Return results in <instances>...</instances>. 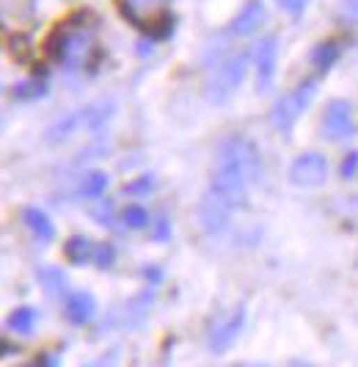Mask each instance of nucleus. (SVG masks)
I'll return each instance as SVG.
<instances>
[{"instance_id": "11", "label": "nucleus", "mask_w": 358, "mask_h": 367, "mask_svg": "<svg viewBox=\"0 0 358 367\" xmlns=\"http://www.w3.org/2000/svg\"><path fill=\"white\" fill-rule=\"evenodd\" d=\"M97 315V301L88 290H74L67 298V320L74 326H86Z\"/></svg>"}, {"instance_id": "3", "label": "nucleus", "mask_w": 358, "mask_h": 367, "mask_svg": "<svg viewBox=\"0 0 358 367\" xmlns=\"http://www.w3.org/2000/svg\"><path fill=\"white\" fill-rule=\"evenodd\" d=\"M111 102H105V105H88V108H83V111H72L70 116H64L61 122H56L50 130H47V141L50 144H64V141H70L74 133H80V130H97V127H102V122L111 116Z\"/></svg>"}, {"instance_id": "27", "label": "nucleus", "mask_w": 358, "mask_h": 367, "mask_svg": "<svg viewBox=\"0 0 358 367\" xmlns=\"http://www.w3.org/2000/svg\"><path fill=\"white\" fill-rule=\"evenodd\" d=\"M284 367H314V365H309V362H300V359H292V362H286Z\"/></svg>"}, {"instance_id": "22", "label": "nucleus", "mask_w": 358, "mask_h": 367, "mask_svg": "<svg viewBox=\"0 0 358 367\" xmlns=\"http://www.w3.org/2000/svg\"><path fill=\"white\" fill-rule=\"evenodd\" d=\"M356 171H358V152H348L345 160H342V166H339V174L345 180H350V177H356Z\"/></svg>"}, {"instance_id": "1", "label": "nucleus", "mask_w": 358, "mask_h": 367, "mask_svg": "<svg viewBox=\"0 0 358 367\" xmlns=\"http://www.w3.org/2000/svg\"><path fill=\"white\" fill-rule=\"evenodd\" d=\"M259 177H262V155L248 136L231 133L218 144L210 188L220 191L226 199L243 208L251 185H257Z\"/></svg>"}, {"instance_id": "25", "label": "nucleus", "mask_w": 358, "mask_h": 367, "mask_svg": "<svg viewBox=\"0 0 358 367\" xmlns=\"http://www.w3.org/2000/svg\"><path fill=\"white\" fill-rule=\"evenodd\" d=\"M168 232H171V224H168V219H160V221H157L154 237H157V240H163V237H168Z\"/></svg>"}, {"instance_id": "16", "label": "nucleus", "mask_w": 358, "mask_h": 367, "mask_svg": "<svg viewBox=\"0 0 358 367\" xmlns=\"http://www.w3.org/2000/svg\"><path fill=\"white\" fill-rule=\"evenodd\" d=\"M105 188H108V174L105 171H88V174H83V180L77 185V196L97 199L105 194Z\"/></svg>"}, {"instance_id": "8", "label": "nucleus", "mask_w": 358, "mask_h": 367, "mask_svg": "<svg viewBox=\"0 0 358 367\" xmlns=\"http://www.w3.org/2000/svg\"><path fill=\"white\" fill-rule=\"evenodd\" d=\"M88 50H91V33L83 31V28H77V31H70V33H64L58 39V47L53 53H56V58L61 64L77 67V64H83V58H86Z\"/></svg>"}, {"instance_id": "26", "label": "nucleus", "mask_w": 358, "mask_h": 367, "mask_svg": "<svg viewBox=\"0 0 358 367\" xmlns=\"http://www.w3.org/2000/svg\"><path fill=\"white\" fill-rule=\"evenodd\" d=\"M146 188H152V180H146V177H143L141 182H136V185H127L130 194H133V191H146Z\"/></svg>"}, {"instance_id": "18", "label": "nucleus", "mask_w": 358, "mask_h": 367, "mask_svg": "<svg viewBox=\"0 0 358 367\" xmlns=\"http://www.w3.org/2000/svg\"><path fill=\"white\" fill-rule=\"evenodd\" d=\"M336 58H339V47H336L334 42H323V45H317V47L311 50V61H314V67H320V70H328Z\"/></svg>"}, {"instance_id": "14", "label": "nucleus", "mask_w": 358, "mask_h": 367, "mask_svg": "<svg viewBox=\"0 0 358 367\" xmlns=\"http://www.w3.org/2000/svg\"><path fill=\"white\" fill-rule=\"evenodd\" d=\"M39 282H42V288L53 295V298H64V295H67V288H70L67 274H64L58 265L39 268Z\"/></svg>"}, {"instance_id": "9", "label": "nucleus", "mask_w": 358, "mask_h": 367, "mask_svg": "<svg viewBox=\"0 0 358 367\" xmlns=\"http://www.w3.org/2000/svg\"><path fill=\"white\" fill-rule=\"evenodd\" d=\"M243 323H245V306H237L226 320H220L218 326H213V331H210V351L213 354L229 351V345L240 337Z\"/></svg>"}, {"instance_id": "10", "label": "nucleus", "mask_w": 358, "mask_h": 367, "mask_svg": "<svg viewBox=\"0 0 358 367\" xmlns=\"http://www.w3.org/2000/svg\"><path fill=\"white\" fill-rule=\"evenodd\" d=\"M254 61H257V75H259V88H268L276 72V61H279V39L276 36L259 39V45L254 47Z\"/></svg>"}, {"instance_id": "23", "label": "nucleus", "mask_w": 358, "mask_h": 367, "mask_svg": "<svg viewBox=\"0 0 358 367\" xmlns=\"http://www.w3.org/2000/svg\"><path fill=\"white\" fill-rule=\"evenodd\" d=\"M342 14L348 17V19H353V22H358V0H342Z\"/></svg>"}, {"instance_id": "5", "label": "nucleus", "mask_w": 358, "mask_h": 367, "mask_svg": "<svg viewBox=\"0 0 358 367\" xmlns=\"http://www.w3.org/2000/svg\"><path fill=\"white\" fill-rule=\"evenodd\" d=\"M323 136L328 141H345L356 136V114L353 102L348 100H331L323 114Z\"/></svg>"}, {"instance_id": "19", "label": "nucleus", "mask_w": 358, "mask_h": 367, "mask_svg": "<svg viewBox=\"0 0 358 367\" xmlns=\"http://www.w3.org/2000/svg\"><path fill=\"white\" fill-rule=\"evenodd\" d=\"M11 94H14V100H33V97H44L47 86L42 80H25V83H17Z\"/></svg>"}, {"instance_id": "21", "label": "nucleus", "mask_w": 358, "mask_h": 367, "mask_svg": "<svg viewBox=\"0 0 358 367\" xmlns=\"http://www.w3.org/2000/svg\"><path fill=\"white\" fill-rule=\"evenodd\" d=\"M113 260H116V251H113L111 243H99V246L94 249V263H97V268H111Z\"/></svg>"}, {"instance_id": "2", "label": "nucleus", "mask_w": 358, "mask_h": 367, "mask_svg": "<svg viewBox=\"0 0 358 367\" xmlns=\"http://www.w3.org/2000/svg\"><path fill=\"white\" fill-rule=\"evenodd\" d=\"M245 72H248V53H229V56L220 58L213 70H210V75H207L204 97H207L213 105H223V102L237 91V86L243 83Z\"/></svg>"}, {"instance_id": "15", "label": "nucleus", "mask_w": 358, "mask_h": 367, "mask_svg": "<svg viewBox=\"0 0 358 367\" xmlns=\"http://www.w3.org/2000/svg\"><path fill=\"white\" fill-rule=\"evenodd\" d=\"M94 243L86 237V235H74L70 237V243L64 246V251H67V260L74 263V265H86L88 260H94Z\"/></svg>"}, {"instance_id": "6", "label": "nucleus", "mask_w": 358, "mask_h": 367, "mask_svg": "<svg viewBox=\"0 0 358 367\" xmlns=\"http://www.w3.org/2000/svg\"><path fill=\"white\" fill-rule=\"evenodd\" d=\"M234 210H237V205H234L231 199H226V196H223L220 191H215V188H207V194H204V199H202V205H199L202 229H204L207 235L223 232V229L229 226V219H231Z\"/></svg>"}, {"instance_id": "4", "label": "nucleus", "mask_w": 358, "mask_h": 367, "mask_svg": "<svg viewBox=\"0 0 358 367\" xmlns=\"http://www.w3.org/2000/svg\"><path fill=\"white\" fill-rule=\"evenodd\" d=\"M314 94H317V80H314V77H311V80H303L300 86H295L289 94H284V97L273 105V111H270V125H273L276 130L286 133V130L295 125V119L309 108V102L314 100Z\"/></svg>"}, {"instance_id": "20", "label": "nucleus", "mask_w": 358, "mask_h": 367, "mask_svg": "<svg viewBox=\"0 0 358 367\" xmlns=\"http://www.w3.org/2000/svg\"><path fill=\"white\" fill-rule=\"evenodd\" d=\"M122 221H124L130 229H143V226L149 224V213H146V208H141V205H127V208L122 210Z\"/></svg>"}, {"instance_id": "24", "label": "nucleus", "mask_w": 358, "mask_h": 367, "mask_svg": "<svg viewBox=\"0 0 358 367\" xmlns=\"http://www.w3.org/2000/svg\"><path fill=\"white\" fill-rule=\"evenodd\" d=\"M279 6L289 14H300L306 8V0H279Z\"/></svg>"}, {"instance_id": "13", "label": "nucleus", "mask_w": 358, "mask_h": 367, "mask_svg": "<svg viewBox=\"0 0 358 367\" xmlns=\"http://www.w3.org/2000/svg\"><path fill=\"white\" fill-rule=\"evenodd\" d=\"M22 219H25V224H28V229L36 235V240L50 243V240L56 237V226H53V221L47 219L39 208H25V210H22Z\"/></svg>"}, {"instance_id": "7", "label": "nucleus", "mask_w": 358, "mask_h": 367, "mask_svg": "<svg viewBox=\"0 0 358 367\" xmlns=\"http://www.w3.org/2000/svg\"><path fill=\"white\" fill-rule=\"evenodd\" d=\"M328 180V160L320 152H306L292 160L289 166V182L298 188H320Z\"/></svg>"}, {"instance_id": "12", "label": "nucleus", "mask_w": 358, "mask_h": 367, "mask_svg": "<svg viewBox=\"0 0 358 367\" xmlns=\"http://www.w3.org/2000/svg\"><path fill=\"white\" fill-rule=\"evenodd\" d=\"M262 22H265V6H262V0H248V3L243 6V11L234 17L231 33L248 36V33H254L257 28H262Z\"/></svg>"}, {"instance_id": "28", "label": "nucleus", "mask_w": 358, "mask_h": 367, "mask_svg": "<svg viewBox=\"0 0 358 367\" xmlns=\"http://www.w3.org/2000/svg\"><path fill=\"white\" fill-rule=\"evenodd\" d=\"M234 367H268V365H262V362H240V365Z\"/></svg>"}, {"instance_id": "17", "label": "nucleus", "mask_w": 358, "mask_h": 367, "mask_svg": "<svg viewBox=\"0 0 358 367\" xmlns=\"http://www.w3.org/2000/svg\"><path fill=\"white\" fill-rule=\"evenodd\" d=\"M36 323V309L33 306H19L8 315V329L11 331H19V334H28Z\"/></svg>"}]
</instances>
